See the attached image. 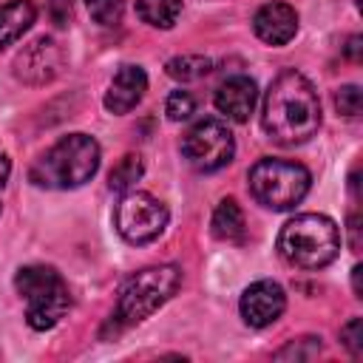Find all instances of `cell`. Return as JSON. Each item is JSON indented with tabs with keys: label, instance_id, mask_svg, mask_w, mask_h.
I'll return each mask as SVG.
<instances>
[{
	"label": "cell",
	"instance_id": "19",
	"mask_svg": "<svg viewBox=\"0 0 363 363\" xmlns=\"http://www.w3.org/2000/svg\"><path fill=\"white\" fill-rule=\"evenodd\" d=\"M85 6L99 26H116L125 14V0H85Z\"/></svg>",
	"mask_w": 363,
	"mask_h": 363
},
{
	"label": "cell",
	"instance_id": "28",
	"mask_svg": "<svg viewBox=\"0 0 363 363\" xmlns=\"http://www.w3.org/2000/svg\"><path fill=\"white\" fill-rule=\"evenodd\" d=\"M360 267H354L352 269V289H354V298H363V289H360Z\"/></svg>",
	"mask_w": 363,
	"mask_h": 363
},
{
	"label": "cell",
	"instance_id": "23",
	"mask_svg": "<svg viewBox=\"0 0 363 363\" xmlns=\"http://www.w3.org/2000/svg\"><path fill=\"white\" fill-rule=\"evenodd\" d=\"M340 340H343V346L357 357V354L363 352V320H360V318H352V320L340 329Z\"/></svg>",
	"mask_w": 363,
	"mask_h": 363
},
{
	"label": "cell",
	"instance_id": "2",
	"mask_svg": "<svg viewBox=\"0 0 363 363\" xmlns=\"http://www.w3.org/2000/svg\"><path fill=\"white\" fill-rule=\"evenodd\" d=\"M99 142L88 133H68L48 147L31 167V182L48 190H71L94 179L99 170Z\"/></svg>",
	"mask_w": 363,
	"mask_h": 363
},
{
	"label": "cell",
	"instance_id": "27",
	"mask_svg": "<svg viewBox=\"0 0 363 363\" xmlns=\"http://www.w3.org/2000/svg\"><path fill=\"white\" fill-rule=\"evenodd\" d=\"M9 173H11V162H9L6 153H0V190H3L6 182H9Z\"/></svg>",
	"mask_w": 363,
	"mask_h": 363
},
{
	"label": "cell",
	"instance_id": "7",
	"mask_svg": "<svg viewBox=\"0 0 363 363\" xmlns=\"http://www.w3.org/2000/svg\"><path fill=\"white\" fill-rule=\"evenodd\" d=\"M167 218H170L167 207L145 190L125 193L113 210V227L128 244H147L159 238L167 227Z\"/></svg>",
	"mask_w": 363,
	"mask_h": 363
},
{
	"label": "cell",
	"instance_id": "25",
	"mask_svg": "<svg viewBox=\"0 0 363 363\" xmlns=\"http://www.w3.org/2000/svg\"><path fill=\"white\" fill-rule=\"evenodd\" d=\"M360 48H363V37L360 34H352L343 45V54L352 60V62H360Z\"/></svg>",
	"mask_w": 363,
	"mask_h": 363
},
{
	"label": "cell",
	"instance_id": "4",
	"mask_svg": "<svg viewBox=\"0 0 363 363\" xmlns=\"http://www.w3.org/2000/svg\"><path fill=\"white\" fill-rule=\"evenodd\" d=\"M179 286H182V269L176 264H159V267H145V269L133 272L119 289V301H116V312L111 315V326L119 332V329L142 323L162 303H167Z\"/></svg>",
	"mask_w": 363,
	"mask_h": 363
},
{
	"label": "cell",
	"instance_id": "26",
	"mask_svg": "<svg viewBox=\"0 0 363 363\" xmlns=\"http://www.w3.org/2000/svg\"><path fill=\"white\" fill-rule=\"evenodd\" d=\"M349 244H352L354 252L360 250V216L357 213L349 216Z\"/></svg>",
	"mask_w": 363,
	"mask_h": 363
},
{
	"label": "cell",
	"instance_id": "13",
	"mask_svg": "<svg viewBox=\"0 0 363 363\" xmlns=\"http://www.w3.org/2000/svg\"><path fill=\"white\" fill-rule=\"evenodd\" d=\"M145 91H147V74L139 65H122L105 91V108L111 113H128L142 102Z\"/></svg>",
	"mask_w": 363,
	"mask_h": 363
},
{
	"label": "cell",
	"instance_id": "14",
	"mask_svg": "<svg viewBox=\"0 0 363 363\" xmlns=\"http://www.w3.org/2000/svg\"><path fill=\"white\" fill-rule=\"evenodd\" d=\"M37 17V9L31 0H9L0 6V51L20 40Z\"/></svg>",
	"mask_w": 363,
	"mask_h": 363
},
{
	"label": "cell",
	"instance_id": "17",
	"mask_svg": "<svg viewBox=\"0 0 363 363\" xmlns=\"http://www.w3.org/2000/svg\"><path fill=\"white\" fill-rule=\"evenodd\" d=\"M210 68H213V60L204 57V54H182V57L167 60V65H164L167 77H173V79H179V82L201 79V77L210 74Z\"/></svg>",
	"mask_w": 363,
	"mask_h": 363
},
{
	"label": "cell",
	"instance_id": "18",
	"mask_svg": "<svg viewBox=\"0 0 363 363\" xmlns=\"http://www.w3.org/2000/svg\"><path fill=\"white\" fill-rule=\"evenodd\" d=\"M142 173H145L142 156L125 153V156L111 167V173H108V187L116 190V193H125V190H130V187L142 179Z\"/></svg>",
	"mask_w": 363,
	"mask_h": 363
},
{
	"label": "cell",
	"instance_id": "8",
	"mask_svg": "<svg viewBox=\"0 0 363 363\" xmlns=\"http://www.w3.org/2000/svg\"><path fill=\"white\" fill-rule=\"evenodd\" d=\"M187 164L199 173H216L233 162L235 139L221 119H199L182 139Z\"/></svg>",
	"mask_w": 363,
	"mask_h": 363
},
{
	"label": "cell",
	"instance_id": "10",
	"mask_svg": "<svg viewBox=\"0 0 363 363\" xmlns=\"http://www.w3.org/2000/svg\"><path fill=\"white\" fill-rule=\"evenodd\" d=\"M238 309H241V318L247 326H252V329L272 326L286 309V292L278 281L261 278L241 292Z\"/></svg>",
	"mask_w": 363,
	"mask_h": 363
},
{
	"label": "cell",
	"instance_id": "21",
	"mask_svg": "<svg viewBox=\"0 0 363 363\" xmlns=\"http://www.w3.org/2000/svg\"><path fill=\"white\" fill-rule=\"evenodd\" d=\"M164 113H167V119H173V122L190 119V116L196 113V99H193V94L184 91V88L170 91V96H167V102H164Z\"/></svg>",
	"mask_w": 363,
	"mask_h": 363
},
{
	"label": "cell",
	"instance_id": "5",
	"mask_svg": "<svg viewBox=\"0 0 363 363\" xmlns=\"http://www.w3.org/2000/svg\"><path fill=\"white\" fill-rule=\"evenodd\" d=\"M14 289L26 301V323L37 332L54 329L71 306L68 284L54 267L45 264L20 267L14 275Z\"/></svg>",
	"mask_w": 363,
	"mask_h": 363
},
{
	"label": "cell",
	"instance_id": "12",
	"mask_svg": "<svg viewBox=\"0 0 363 363\" xmlns=\"http://www.w3.org/2000/svg\"><path fill=\"white\" fill-rule=\"evenodd\" d=\"M216 108L233 119V122H247L250 113L255 111V102H258V85L255 79L244 77V74H235V77H227L218 88H216V96H213Z\"/></svg>",
	"mask_w": 363,
	"mask_h": 363
},
{
	"label": "cell",
	"instance_id": "9",
	"mask_svg": "<svg viewBox=\"0 0 363 363\" xmlns=\"http://www.w3.org/2000/svg\"><path fill=\"white\" fill-rule=\"evenodd\" d=\"M65 54L54 37H37L31 40L17 57H14V77L26 85H45L62 71Z\"/></svg>",
	"mask_w": 363,
	"mask_h": 363
},
{
	"label": "cell",
	"instance_id": "16",
	"mask_svg": "<svg viewBox=\"0 0 363 363\" xmlns=\"http://www.w3.org/2000/svg\"><path fill=\"white\" fill-rule=\"evenodd\" d=\"M136 14L153 28H173L182 14V0H136Z\"/></svg>",
	"mask_w": 363,
	"mask_h": 363
},
{
	"label": "cell",
	"instance_id": "6",
	"mask_svg": "<svg viewBox=\"0 0 363 363\" xmlns=\"http://www.w3.org/2000/svg\"><path fill=\"white\" fill-rule=\"evenodd\" d=\"M247 184L258 204L269 210H292L306 199L312 187V173L301 162L267 156L250 167Z\"/></svg>",
	"mask_w": 363,
	"mask_h": 363
},
{
	"label": "cell",
	"instance_id": "24",
	"mask_svg": "<svg viewBox=\"0 0 363 363\" xmlns=\"http://www.w3.org/2000/svg\"><path fill=\"white\" fill-rule=\"evenodd\" d=\"M71 11H74L71 0H48V17H51L54 26L65 28L71 23Z\"/></svg>",
	"mask_w": 363,
	"mask_h": 363
},
{
	"label": "cell",
	"instance_id": "20",
	"mask_svg": "<svg viewBox=\"0 0 363 363\" xmlns=\"http://www.w3.org/2000/svg\"><path fill=\"white\" fill-rule=\"evenodd\" d=\"M320 349H323L320 337H298V340H289L284 349H278L275 357H278V360H309V357H315Z\"/></svg>",
	"mask_w": 363,
	"mask_h": 363
},
{
	"label": "cell",
	"instance_id": "1",
	"mask_svg": "<svg viewBox=\"0 0 363 363\" xmlns=\"http://www.w3.org/2000/svg\"><path fill=\"white\" fill-rule=\"evenodd\" d=\"M261 125L272 142L286 145V147L303 145L318 133L320 99L312 82L301 71L286 68L269 82L264 94Z\"/></svg>",
	"mask_w": 363,
	"mask_h": 363
},
{
	"label": "cell",
	"instance_id": "15",
	"mask_svg": "<svg viewBox=\"0 0 363 363\" xmlns=\"http://www.w3.org/2000/svg\"><path fill=\"white\" fill-rule=\"evenodd\" d=\"M210 227H213V235H216L218 241H233V244L244 241V235H247V221H244L241 204H238L235 199H221L218 207L213 210Z\"/></svg>",
	"mask_w": 363,
	"mask_h": 363
},
{
	"label": "cell",
	"instance_id": "3",
	"mask_svg": "<svg viewBox=\"0 0 363 363\" xmlns=\"http://www.w3.org/2000/svg\"><path fill=\"white\" fill-rule=\"evenodd\" d=\"M278 252L289 267L323 269L340 252V230L323 213H301L281 227Z\"/></svg>",
	"mask_w": 363,
	"mask_h": 363
},
{
	"label": "cell",
	"instance_id": "11",
	"mask_svg": "<svg viewBox=\"0 0 363 363\" xmlns=\"http://www.w3.org/2000/svg\"><path fill=\"white\" fill-rule=\"evenodd\" d=\"M252 28L267 45H286L298 34V11L284 0L264 3L252 17Z\"/></svg>",
	"mask_w": 363,
	"mask_h": 363
},
{
	"label": "cell",
	"instance_id": "22",
	"mask_svg": "<svg viewBox=\"0 0 363 363\" xmlns=\"http://www.w3.org/2000/svg\"><path fill=\"white\" fill-rule=\"evenodd\" d=\"M335 108L343 116H357L360 113V88L357 85H343L335 91Z\"/></svg>",
	"mask_w": 363,
	"mask_h": 363
}]
</instances>
